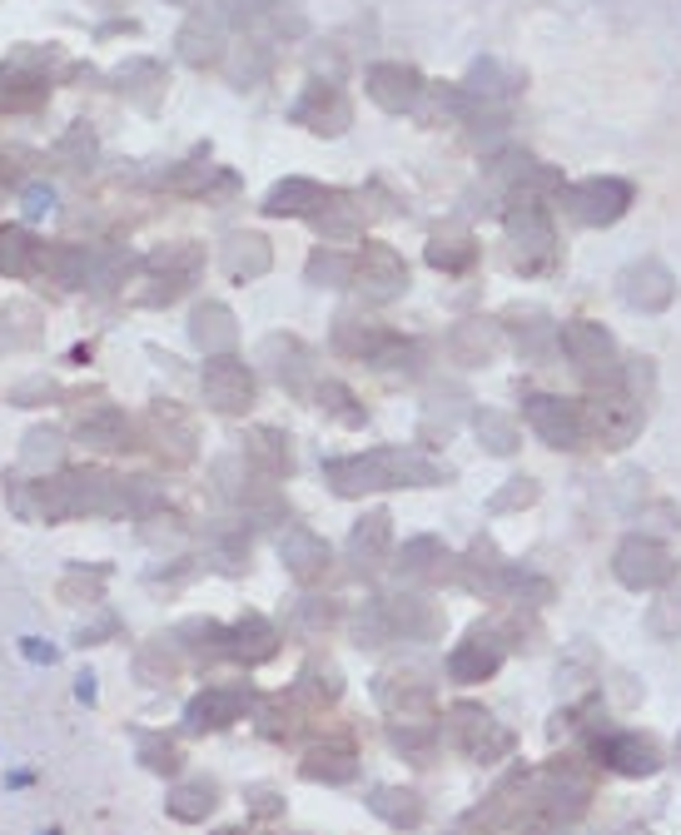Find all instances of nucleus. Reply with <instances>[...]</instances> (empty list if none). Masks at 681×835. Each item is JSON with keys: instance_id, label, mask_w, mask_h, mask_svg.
Masks as SVG:
<instances>
[{"instance_id": "nucleus-1", "label": "nucleus", "mask_w": 681, "mask_h": 835, "mask_svg": "<svg viewBox=\"0 0 681 835\" xmlns=\"http://www.w3.org/2000/svg\"><path fill=\"white\" fill-rule=\"evenodd\" d=\"M15 651H21L30 667H55V661H60V647H55V642H46V636H21V642H15Z\"/></svg>"}, {"instance_id": "nucleus-2", "label": "nucleus", "mask_w": 681, "mask_h": 835, "mask_svg": "<svg viewBox=\"0 0 681 835\" xmlns=\"http://www.w3.org/2000/svg\"><path fill=\"white\" fill-rule=\"evenodd\" d=\"M50 210H55V189H50V185H30V189H25V200H21V214H25V219L40 224Z\"/></svg>"}, {"instance_id": "nucleus-3", "label": "nucleus", "mask_w": 681, "mask_h": 835, "mask_svg": "<svg viewBox=\"0 0 681 835\" xmlns=\"http://www.w3.org/2000/svg\"><path fill=\"white\" fill-rule=\"evenodd\" d=\"M75 696H80L85 706H94V671H90V667H85L80 676H75Z\"/></svg>"}, {"instance_id": "nucleus-4", "label": "nucleus", "mask_w": 681, "mask_h": 835, "mask_svg": "<svg viewBox=\"0 0 681 835\" xmlns=\"http://www.w3.org/2000/svg\"><path fill=\"white\" fill-rule=\"evenodd\" d=\"M5 786H11V790L36 786V771H25V766H21V771H11V776H5Z\"/></svg>"}, {"instance_id": "nucleus-5", "label": "nucleus", "mask_w": 681, "mask_h": 835, "mask_svg": "<svg viewBox=\"0 0 681 835\" xmlns=\"http://www.w3.org/2000/svg\"><path fill=\"white\" fill-rule=\"evenodd\" d=\"M40 835H60V831H40Z\"/></svg>"}]
</instances>
